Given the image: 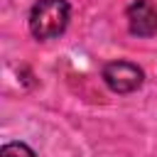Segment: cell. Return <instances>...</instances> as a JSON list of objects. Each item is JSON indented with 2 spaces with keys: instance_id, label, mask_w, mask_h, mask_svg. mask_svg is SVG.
Masks as SVG:
<instances>
[{
  "instance_id": "7a4b0ae2",
  "label": "cell",
  "mask_w": 157,
  "mask_h": 157,
  "mask_svg": "<svg viewBox=\"0 0 157 157\" xmlns=\"http://www.w3.org/2000/svg\"><path fill=\"white\" fill-rule=\"evenodd\" d=\"M142 69L132 61H110L103 69V81L115 93H132L142 86Z\"/></svg>"
},
{
  "instance_id": "3957f363",
  "label": "cell",
  "mask_w": 157,
  "mask_h": 157,
  "mask_svg": "<svg viewBox=\"0 0 157 157\" xmlns=\"http://www.w3.org/2000/svg\"><path fill=\"white\" fill-rule=\"evenodd\" d=\"M125 20L132 34L137 37H152L157 34V5L150 0H135L125 10Z\"/></svg>"
},
{
  "instance_id": "6da1fadb",
  "label": "cell",
  "mask_w": 157,
  "mask_h": 157,
  "mask_svg": "<svg viewBox=\"0 0 157 157\" xmlns=\"http://www.w3.org/2000/svg\"><path fill=\"white\" fill-rule=\"evenodd\" d=\"M71 7L66 0H39L29 12V32L37 39H54L69 25Z\"/></svg>"
},
{
  "instance_id": "277c9868",
  "label": "cell",
  "mask_w": 157,
  "mask_h": 157,
  "mask_svg": "<svg viewBox=\"0 0 157 157\" xmlns=\"http://www.w3.org/2000/svg\"><path fill=\"white\" fill-rule=\"evenodd\" d=\"M0 157H37L25 142H7L0 150Z\"/></svg>"
}]
</instances>
